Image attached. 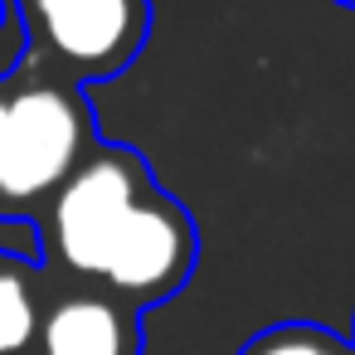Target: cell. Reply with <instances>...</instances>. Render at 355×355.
Returning a JSON list of instances; mask_svg holds the SVG:
<instances>
[{"label": "cell", "mask_w": 355, "mask_h": 355, "mask_svg": "<svg viewBox=\"0 0 355 355\" xmlns=\"http://www.w3.org/2000/svg\"><path fill=\"white\" fill-rule=\"evenodd\" d=\"M20 64L73 88L107 83L137 64L151 35V0H15Z\"/></svg>", "instance_id": "cell-3"}, {"label": "cell", "mask_w": 355, "mask_h": 355, "mask_svg": "<svg viewBox=\"0 0 355 355\" xmlns=\"http://www.w3.org/2000/svg\"><path fill=\"white\" fill-rule=\"evenodd\" d=\"M350 345H355V331H350Z\"/></svg>", "instance_id": "cell-9"}, {"label": "cell", "mask_w": 355, "mask_h": 355, "mask_svg": "<svg viewBox=\"0 0 355 355\" xmlns=\"http://www.w3.org/2000/svg\"><path fill=\"white\" fill-rule=\"evenodd\" d=\"M336 6H345V10H355V0H336Z\"/></svg>", "instance_id": "cell-7"}, {"label": "cell", "mask_w": 355, "mask_h": 355, "mask_svg": "<svg viewBox=\"0 0 355 355\" xmlns=\"http://www.w3.org/2000/svg\"><path fill=\"white\" fill-rule=\"evenodd\" d=\"M98 141L88 88L15 59L0 73V224H35Z\"/></svg>", "instance_id": "cell-2"}, {"label": "cell", "mask_w": 355, "mask_h": 355, "mask_svg": "<svg viewBox=\"0 0 355 355\" xmlns=\"http://www.w3.org/2000/svg\"><path fill=\"white\" fill-rule=\"evenodd\" d=\"M40 268L151 311L171 302L195 263L200 229L190 209L161 190L146 156L122 141H98L93 156L35 219Z\"/></svg>", "instance_id": "cell-1"}, {"label": "cell", "mask_w": 355, "mask_h": 355, "mask_svg": "<svg viewBox=\"0 0 355 355\" xmlns=\"http://www.w3.org/2000/svg\"><path fill=\"white\" fill-rule=\"evenodd\" d=\"M30 355H141V311L44 272V311Z\"/></svg>", "instance_id": "cell-4"}, {"label": "cell", "mask_w": 355, "mask_h": 355, "mask_svg": "<svg viewBox=\"0 0 355 355\" xmlns=\"http://www.w3.org/2000/svg\"><path fill=\"white\" fill-rule=\"evenodd\" d=\"M239 355H355V345L316 321H277L239 345Z\"/></svg>", "instance_id": "cell-6"}, {"label": "cell", "mask_w": 355, "mask_h": 355, "mask_svg": "<svg viewBox=\"0 0 355 355\" xmlns=\"http://www.w3.org/2000/svg\"><path fill=\"white\" fill-rule=\"evenodd\" d=\"M0 20H6V0H0Z\"/></svg>", "instance_id": "cell-8"}, {"label": "cell", "mask_w": 355, "mask_h": 355, "mask_svg": "<svg viewBox=\"0 0 355 355\" xmlns=\"http://www.w3.org/2000/svg\"><path fill=\"white\" fill-rule=\"evenodd\" d=\"M44 311V268L35 253H0V355H30Z\"/></svg>", "instance_id": "cell-5"}]
</instances>
